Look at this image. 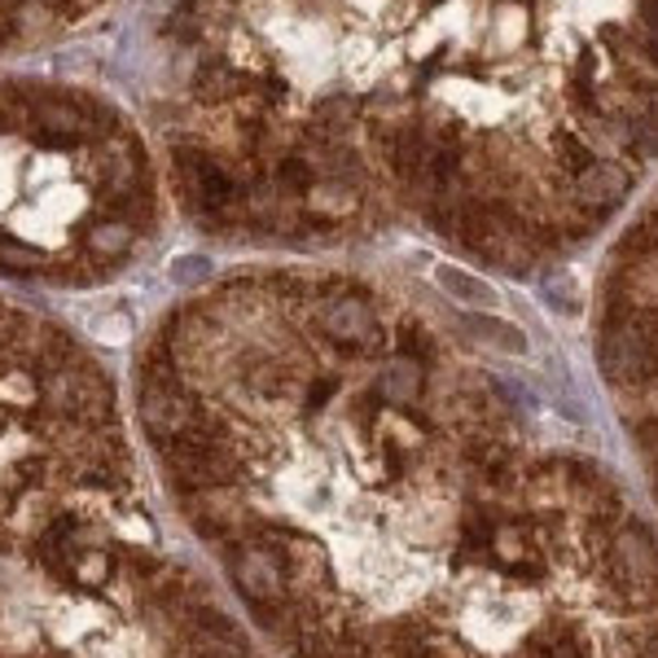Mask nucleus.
Segmentation results:
<instances>
[{"instance_id": "nucleus-5", "label": "nucleus", "mask_w": 658, "mask_h": 658, "mask_svg": "<svg viewBox=\"0 0 658 658\" xmlns=\"http://www.w3.org/2000/svg\"><path fill=\"white\" fill-rule=\"evenodd\" d=\"M558 154H562V167H567L571 176H580L585 167L597 163V158H592V149H588L580 137H571V132H562V137H558Z\"/></svg>"}, {"instance_id": "nucleus-2", "label": "nucleus", "mask_w": 658, "mask_h": 658, "mask_svg": "<svg viewBox=\"0 0 658 658\" xmlns=\"http://www.w3.org/2000/svg\"><path fill=\"white\" fill-rule=\"evenodd\" d=\"M435 277H439V286L452 294L461 307H483V312H492V307H497V291H492L488 282H479L474 273H461V268L443 264Z\"/></svg>"}, {"instance_id": "nucleus-3", "label": "nucleus", "mask_w": 658, "mask_h": 658, "mask_svg": "<svg viewBox=\"0 0 658 658\" xmlns=\"http://www.w3.org/2000/svg\"><path fill=\"white\" fill-rule=\"evenodd\" d=\"M461 325H465L474 338H483V343H492V347H501V352H510V356H522V352H527V334L513 330L510 321H501V316H465Z\"/></svg>"}, {"instance_id": "nucleus-8", "label": "nucleus", "mask_w": 658, "mask_h": 658, "mask_svg": "<svg viewBox=\"0 0 658 658\" xmlns=\"http://www.w3.org/2000/svg\"><path fill=\"white\" fill-rule=\"evenodd\" d=\"M650 115H655V119H658V84H655V88H650Z\"/></svg>"}, {"instance_id": "nucleus-7", "label": "nucleus", "mask_w": 658, "mask_h": 658, "mask_svg": "<svg viewBox=\"0 0 658 658\" xmlns=\"http://www.w3.org/2000/svg\"><path fill=\"white\" fill-rule=\"evenodd\" d=\"M646 58H650V62L658 67V36H650V40H646Z\"/></svg>"}, {"instance_id": "nucleus-1", "label": "nucleus", "mask_w": 658, "mask_h": 658, "mask_svg": "<svg viewBox=\"0 0 658 658\" xmlns=\"http://www.w3.org/2000/svg\"><path fill=\"white\" fill-rule=\"evenodd\" d=\"M628 189H632V176L615 163H592L576 176V198L585 207H601V212H610Z\"/></svg>"}, {"instance_id": "nucleus-6", "label": "nucleus", "mask_w": 658, "mask_h": 658, "mask_svg": "<svg viewBox=\"0 0 658 658\" xmlns=\"http://www.w3.org/2000/svg\"><path fill=\"white\" fill-rule=\"evenodd\" d=\"M641 18H646V27H655L658 36V0H641Z\"/></svg>"}, {"instance_id": "nucleus-4", "label": "nucleus", "mask_w": 658, "mask_h": 658, "mask_svg": "<svg viewBox=\"0 0 658 658\" xmlns=\"http://www.w3.org/2000/svg\"><path fill=\"white\" fill-rule=\"evenodd\" d=\"M544 298H549V303H553L558 312H571V316H576V312L585 307L580 282H576L571 273H562V277H549V282H544Z\"/></svg>"}]
</instances>
